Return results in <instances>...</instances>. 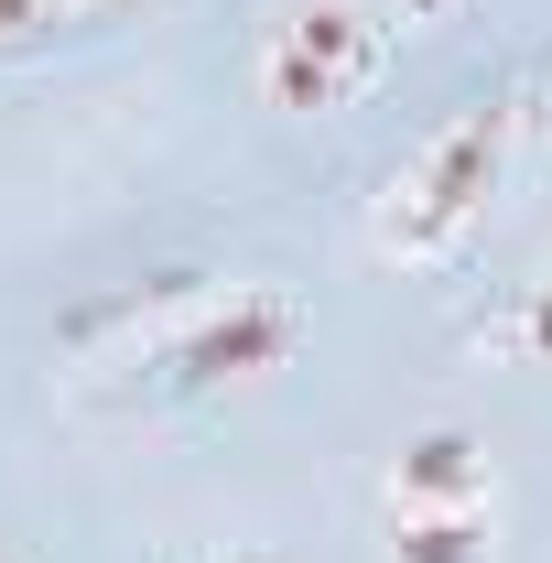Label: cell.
<instances>
[{
	"label": "cell",
	"mask_w": 552,
	"mask_h": 563,
	"mask_svg": "<svg viewBox=\"0 0 552 563\" xmlns=\"http://www.w3.org/2000/svg\"><path fill=\"white\" fill-rule=\"evenodd\" d=\"M509 152H520V98H466L455 120H433V131L390 163V185L368 196V261H401V272H444L466 239H477L487 196H498V174H509Z\"/></svg>",
	"instance_id": "obj_1"
},
{
	"label": "cell",
	"mask_w": 552,
	"mask_h": 563,
	"mask_svg": "<svg viewBox=\"0 0 552 563\" xmlns=\"http://www.w3.org/2000/svg\"><path fill=\"white\" fill-rule=\"evenodd\" d=\"M314 336V314L281 292V282H217L196 314H174L163 336L120 347L109 368V401H207V390H239V379H272L292 368V347Z\"/></svg>",
	"instance_id": "obj_2"
},
{
	"label": "cell",
	"mask_w": 552,
	"mask_h": 563,
	"mask_svg": "<svg viewBox=\"0 0 552 563\" xmlns=\"http://www.w3.org/2000/svg\"><path fill=\"white\" fill-rule=\"evenodd\" d=\"M390 66V22H368L357 0H292L261 33V109L281 120H325L346 98H368Z\"/></svg>",
	"instance_id": "obj_3"
},
{
	"label": "cell",
	"mask_w": 552,
	"mask_h": 563,
	"mask_svg": "<svg viewBox=\"0 0 552 563\" xmlns=\"http://www.w3.org/2000/svg\"><path fill=\"white\" fill-rule=\"evenodd\" d=\"M390 509H498V455L466 422H422L390 455Z\"/></svg>",
	"instance_id": "obj_4"
},
{
	"label": "cell",
	"mask_w": 552,
	"mask_h": 563,
	"mask_svg": "<svg viewBox=\"0 0 552 563\" xmlns=\"http://www.w3.org/2000/svg\"><path fill=\"white\" fill-rule=\"evenodd\" d=\"M390 563H498V509H390Z\"/></svg>",
	"instance_id": "obj_5"
},
{
	"label": "cell",
	"mask_w": 552,
	"mask_h": 563,
	"mask_svg": "<svg viewBox=\"0 0 552 563\" xmlns=\"http://www.w3.org/2000/svg\"><path fill=\"white\" fill-rule=\"evenodd\" d=\"M477 357H509V368H552V282H520L498 314L477 325Z\"/></svg>",
	"instance_id": "obj_6"
},
{
	"label": "cell",
	"mask_w": 552,
	"mask_h": 563,
	"mask_svg": "<svg viewBox=\"0 0 552 563\" xmlns=\"http://www.w3.org/2000/svg\"><path fill=\"white\" fill-rule=\"evenodd\" d=\"M98 0H0V55H22V44H44V33H66L87 22Z\"/></svg>",
	"instance_id": "obj_7"
},
{
	"label": "cell",
	"mask_w": 552,
	"mask_h": 563,
	"mask_svg": "<svg viewBox=\"0 0 552 563\" xmlns=\"http://www.w3.org/2000/svg\"><path fill=\"white\" fill-rule=\"evenodd\" d=\"M433 11H455V0H401V22H433Z\"/></svg>",
	"instance_id": "obj_8"
},
{
	"label": "cell",
	"mask_w": 552,
	"mask_h": 563,
	"mask_svg": "<svg viewBox=\"0 0 552 563\" xmlns=\"http://www.w3.org/2000/svg\"><path fill=\"white\" fill-rule=\"evenodd\" d=\"M98 11H120V0H98Z\"/></svg>",
	"instance_id": "obj_9"
},
{
	"label": "cell",
	"mask_w": 552,
	"mask_h": 563,
	"mask_svg": "<svg viewBox=\"0 0 552 563\" xmlns=\"http://www.w3.org/2000/svg\"><path fill=\"white\" fill-rule=\"evenodd\" d=\"M250 563H272V553H250Z\"/></svg>",
	"instance_id": "obj_10"
}]
</instances>
